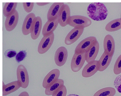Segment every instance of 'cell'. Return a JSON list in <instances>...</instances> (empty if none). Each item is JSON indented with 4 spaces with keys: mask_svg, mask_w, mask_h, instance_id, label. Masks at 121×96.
Instances as JSON below:
<instances>
[{
    "mask_svg": "<svg viewBox=\"0 0 121 96\" xmlns=\"http://www.w3.org/2000/svg\"><path fill=\"white\" fill-rule=\"evenodd\" d=\"M17 52L13 49H8L6 50L4 53L5 56L7 58L10 59L16 56Z\"/></svg>",
    "mask_w": 121,
    "mask_h": 96,
    "instance_id": "30",
    "label": "cell"
},
{
    "mask_svg": "<svg viewBox=\"0 0 121 96\" xmlns=\"http://www.w3.org/2000/svg\"><path fill=\"white\" fill-rule=\"evenodd\" d=\"M20 82L18 81H14L5 85L3 81V96L7 95L13 93L21 87Z\"/></svg>",
    "mask_w": 121,
    "mask_h": 96,
    "instance_id": "18",
    "label": "cell"
},
{
    "mask_svg": "<svg viewBox=\"0 0 121 96\" xmlns=\"http://www.w3.org/2000/svg\"><path fill=\"white\" fill-rule=\"evenodd\" d=\"M113 71L116 75L121 73V54L118 57L115 63Z\"/></svg>",
    "mask_w": 121,
    "mask_h": 96,
    "instance_id": "25",
    "label": "cell"
},
{
    "mask_svg": "<svg viewBox=\"0 0 121 96\" xmlns=\"http://www.w3.org/2000/svg\"><path fill=\"white\" fill-rule=\"evenodd\" d=\"M24 9L28 13H30L32 10L34 6V3H23Z\"/></svg>",
    "mask_w": 121,
    "mask_h": 96,
    "instance_id": "29",
    "label": "cell"
},
{
    "mask_svg": "<svg viewBox=\"0 0 121 96\" xmlns=\"http://www.w3.org/2000/svg\"><path fill=\"white\" fill-rule=\"evenodd\" d=\"M104 52L110 57H112L115 49V43L114 39L110 34L105 37L103 42Z\"/></svg>",
    "mask_w": 121,
    "mask_h": 96,
    "instance_id": "12",
    "label": "cell"
},
{
    "mask_svg": "<svg viewBox=\"0 0 121 96\" xmlns=\"http://www.w3.org/2000/svg\"><path fill=\"white\" fill-rule=\"evenodd\" d=\"M67 96H79L76 94H71L68 95Z\"/></svg>",
    "mask_w": 121,
    "mask_h": 96,
    "instance_id": "33",
    "label": "cell"
},
{
    "mask_svg": "<svg viewBox=\"0 0 121 96\" xmlns=\"http://www.w3.org/2000/svg\"><path fill=\"white\" fill-rule=\"evenodd\" d=\"M68 53L66 48L64 46L59 47L56 51L54 57L56 64L59 67L64 66L68 58Z\"/></svg>",
    "mask_w": 121,
    "mask_h": 96,
    "instance_id": "7",
    "label": "cell"
},
{
    "mask_svg": "<svg viewBox=\"0 0 121 96\" xmlns=\"http://www.w3.org/2000/svg\"><path fill=\"white\" fill-rule=\"evenodd\" d=\"M60 74V71L58 69H54L51 71L43 80V87L45 89L49 87L58 79Z\"/></svg>",
    "mask_w": 121,
    "mask_h": 96,
    "instance_id": "11",
    "label": "cell"
},
{
    "mask_svg": "<svg viewBox=\"0 0 121 96\" xmlns=\"http://www.w3.org/2000/svg\"><path fill=\"white\" fill-rule=\"evenodd\" d=\"M36 17L35 14L33 13L29 14L26 16L22 27V32L24 35H27L30 33L32 24Z\"/></svg>",
    "mask_w": 121,
    "mask_h": 96,
    "instance_id": "17",
    "label": "cell"
},
{
    "mask_svg": "<svg viewBox=\"0 0 121 96\" xmlns=\"http://www.w3.org/2000/svg\"><path fill=\"white\" fill-rule=\"evenodd\" d=\"M70 9L69 6L65 4L59 13L58 19L59 24L62 27L69 24L71 17Z\"/></svg>",
    "mask_w": 121,
    "mask_h": 96,
    "instance_id": "6",
    "label": "cell"
},
{
    "mask_svg": "<svg viewBox=\"0 0 121 96\" xmlns=\"http://www.w3.org/2000/svg\"><path fill=\"white\" fill-rule=\"evenodd\" d=\"M64 3H54L50 7L48 12L47 18L48 21H52L58 19L59 13Z\"/></svg>",
    "mask_w": 121,
    "mask_h": 96,
    "instance_id": "13",
    "label": "cell"
},
{
    "mask_svg": "<svg viewBox=\"0 0 121 96\" xmlns=\"http://www.w3.org/2000/svg\"><path fill=\"white\" fill-rule=\"evenodd\" d=\"M27 53L25 50L20 51L15 57V60L17 62L19 63L24 60L27 56Z\"/></svg>",
    "mask_w": 121,
    "mask_h": 96,
    "instance_id": "26",
    "label": "cell"
},
{
    "mask_svg": "<svg viewBox=\"0 0 121 96\" xmlns=\"http://www.w3.org/2000/svg\"><path fill=\"white\" fill-rule=\"evenodd\" d=\"M112 58L104 52L98 61L100 63L98 71L102 72L105 70L110 65Z\"/></svg>",
    "mask_w": 121,
    "mask_h": 96,
    "instance_id": "21",
    "label": "cell"
},
{
    "mask_svg": "<svg viewBox=\"0 0 121 96\" xmlns=\"http://www.w3.org/2000/svg\"><path fill=\"white\" fill-rule=\"evenodd\" d=\"M19 14L16 10L11 16L6 18L5 26L6 29L8 32L13 31L17 26L19 20Z\"/></svg>",
    "mask_w": 121,
    "mask_h": 96,
    "instance_id": "16",
    "label": "cell"
},
{
    "mask_svg": "<svg viewBox=\"0 0 121 96\" xmlns=\"http://www.w3.org/2000/svg\"><path fill=\"white\" fill-rule=\"evenodd\" d=\"M50 3H36L37 5L39 6H43L48 5Z\"/></svg>",
    "mask_w": 121,
    "mask_h": 96,
    "instance_id": "31",
    "label": "cell"
},
{
    "mask_svg": "<svg viewBox=\"0 0 121 96\" xmlns=\"http://www.w3.org/2000/svg\"><path fill=\"white\" fill-rule=\"evenodd\" d=\"M17 81H20L22 85L21 87L26 89L28 86L29 79L28 73L26 67L20 65L18 67L17 70Z\"/></svg>",
    "mask_w": 121,
    "mask_h": 96,
    "instance_id": "5",
    "label": "cell"
},
{
    "mask_svg": "<svg viewBox=\"0 0 121 96\" xmlns=\"http://www.w3.org/2000/svg\"><path fill=\"white\" fill-rule=\"evenodd\" d=\"M18 96H29V95L28 92L24 91L21 92Z\"/></svg>",
    "mask_w": 121,
    "mask_h": 96,
    "instance_id": "32",
    "label": "cell"
},
{
    "mask_svg": "<svg viewBox=\"0 0 121 96\" xmlns=\"http://www.w3.org/2000/svg\"><path fill=\"white\" fill-rule=\"evenodd\" d=\"M54 39V33L47 36H43L39 44L38 52L40 54L46 53L52 45Z\"/></svg>",
    "mask_w": 121,
    "mask_h": 96,
    "instance_id": "4",
    "label": "cell"
},
{
    "mask_svg": "<svg viewBox=\"0 0 121 96\" xmlns=\"http://www.w3.org/2000/svg\"><path fill=\"white\" fill-rule=\"evenodd\" d=\"M84 30V28L82 27L74 28L69 33L65 38V44L70 45L75 42L82 34Z\"/></svg>",
    "mask_w": 121,
    "mask_h": 96,
    "instance_id": "8",
    "label": "cell"
},
{
    "mask_svg": "<svg viewBox=\"0 0 121 96\" xmlns=\"http://www.w3.org/2000/svg\"><path fill=\"white\" fill-rule=\"evenodd\" d=\"M91 20L86 16L76 15L71 16L69 25L73 27H82L84 28L92 24Z\"/></svg>",
    "mask_w": 121,
    "mask_h": 96,
    "instance_id": "2",
    "label": "cell"
},
{
    "mask_svg": "<svg viewBox=\"0 0 121 96\" xmlns=\"http://www.w3.org/2000/svg\"><path fill=\"white\" fill-rule=\"evenodd\" d=\"M99 48V43L96 40L94 42L90 49L85 53L86 60L88 63L95 60L98 54Z\"/></svg>",
    "mask_w": 121,
    "mask_h": 96,
    "instance_id": "15",
    "label": "cell"
},
{
    "mask_svg": "<svg viewBox=\"0 0 121 96\" xmlns=\"http://www.w3.org/2000/svg\"><path fill=\"white\" fill-rule=\"evenodd\" d=\"M121 19V18H120Z\"/></svg>",
    "mask_w": 121,
    "mask_h": 96,
    "instance_id": "34",
    "label": "cell"
},
{
    "mask_svg": "<svg viewBox=\"0 0 121 96\" xmlns=\"http://www.w3.org/2000/svg\"><path fill=\"white\" fill-rule=\"evenodd\" d=\"M86 61L85 53L77 54L75 53L71 63V67L72 71L74 72L79 71L83 67Z\"/></svg>",
    "mask_w": 121,
    "mask_h": 96,
    "instance_id": "10",
    "label": "cell"
},
{
    "mask_svg": "<svg viewBox=\"0 0 121 96\" xmlns=\"http://www.w3.org/2000/svg\"><path fill=\"white\" fill-rule=\"evenodd\" d=\"M17 4V3H6L3 10L4 16L7 18L12 15L16 10Z\"/></svg>",
    "mask_w": 121,
    "mask_h": 96,
    "instance_id": "23",
    "label": "cell"
},
{
    "mask_svg": "<svg viewBox=\"0 0 121 96\" xmlns=\"http://www.w3.org/2000/svg\"></svg>",
    "mask_w": 121,
    "mask_h": 96,
    "instance_id": "35",
    "label": "cell"
},
{
    "mask_svg": "<svg viewBox=\"0 0 121 96\" xmlns=\"http://www.w3.org/2000/svg\"><path fill=\"white\" fill-rule=\"evenodd\" d=\"M87 12L90 18L98 21L105 20L108 14L106 6L101 3H93L90 4L87 7Z\"/></svg>",
    "mask_w": 121,
    "mask_h": 96,
    "instance_id": "1",
    "label": "cell"
},
{
    "mask_svg": "<svg viewBox=\"0 0 121 96\" xmlns=\"http://www.w3.org/2000/svg\"><path fill=\"white\" fill-rule=\"evenodd\" d=\"M121 29V19L118 18L109 22L106 25L105 29L107 31L112 32L116 31Z\"/></svg>",
    "mask_w": 121,
    "mask_h": 96,
    "instance_id": "22",
    "label": "cell"
},
{
    "mask_svg": "<svg viewBox=\"0 0 121 96\" xmlns=\"http://www.w3.org/2000/svg\"><path fill=\"white\" fill-rule=\"evenodd\" d=\"M96 40V38L94 36L89 37L84 39L77 46L75 53L77 54L85 53L90 49L94 42Z\"/></svg>",
    "mask_w": 121,
    "mask_h": 96,
    "instance_id": "3",
    "label": "cell"
},
{
    "mask_svg": "<svg viewBox=\"0 0 121 96\" xmlns=\"http://www.w3.org/2000/svg\"><path fill=\"white\" fill-rule=\"evenodd\" d=\"M114 85L118 91L121 93V75L117 76L115 79Z\"/></svg>",
    "mask_w": 121,
    "mask_h": 96,
    "instance_id": "28",
    "label": "cell"
},
{
    "mask_svg": "<svg viewBox=\"0 0 121 96\" xmlns=\"http://www.w3.org/2000/svg\"><path fill=\"white\" fill-rule=\"evenodd\" d=\"M42 26L41 18L38 16L34 20L32 26L30 35L31 38L35 40L38 38L41 33Z\"/></svg>",
    "mask_w": 121,
    "mask_h": 96,
    "instance_id": "14",
    "label": "cell"
},
{
    "mask_svg": "<svg viewBox=\"0 0 121 96\" xmlns=\"http://www.w3.org/2000/svg\"><path fill=\"white\" fill-rule=\"evenodd\" d=\"M64 82L61 79H58L51 86L45 89V93L48 96L52 95L55 92L64 85Z\"/></svg>",
    "mask_w": 121,
    "mask_h": 96,
    "instance_id": "20",
    "label": "cell"
},
{
    "mask_svg": "<svg viewBox=\"0 0 121 96\" xmlns=\"http://www.w3.org/2000/svg\"><path fill=\"white\" fill-rule=\"evenodd\" d=\"M116 93L115 89L111 87H107L97 91L93 96H114Z\"/></svg>",
    "mask_w": 121,
    "mask_h": 96,
    "instance_id": "24",
    "label": "cell"
},
{
    "mask_svg": "<svg viewBox=\"0 0 121 96\" xmlns=\"http://www.w3.org/2000/svg\"><path fill=\"white\" fill-rule=\"evenodd\" d=\"M67 90L66 86L64 85L62 87L54 93L52 96H66Z\"/></svg>",
    "mask_w": 121,
    "mask_h": 96,
    "instance_id": "27",
    "label": "cell"
},
{
    "mask_svg": "<svg viewBox=\"0 0 121 96\" xmlns=\"http://www.w3.org/2000/svg\"><path fill=\"white\" fill-rule=\"evenodd\" d=\"M99 62L98 61L95 60L88 63L82 70V77L88 78L92 76L99 71Z\"/></svg>",
    "mask_w": 121,
    "mask_h": 96,
    "instance_id": "9",
    "label": "cell"
},
{
    "mask_svg": "<svg viewBox=\"0 0 121 96\" xmlns=\"http://www.w3.org/2000/svg\"><path fill=\"white\" fill-rule=\"evenodd\" d=\"M59 23L58 19L52 21H48L43 28L42 34L43 36H47L51 34L57 27Z\"/></svg>",
    "mask_w": 121,
    "mask_h": 96,
    "instance_id": "19",
    "label": "cell"
}]
</instances>
